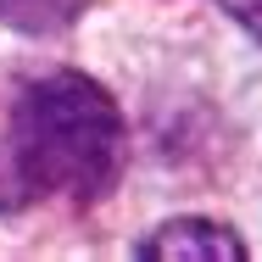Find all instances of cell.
<instances>
[{
    "mask_svg": "<svg viewBox=\"0 0 262 262\" xmlns=\"http://www.w3.org/2000/svg\"><path fill=\"white\" fill-rule=\"evenodd\" d=\"M11 151L28 190L101 201L117 184L128 157L123 112L95 78L84 73H45L34 78L11 112Z\"/></svg>",
    "mask_w": 262,
    "mask_h": 262,
    "instance_id": "1",
    "label": "cell"
},
{
    "mask_svg": "<svg viewBox=\"0 0 262 262\" xmlns=\"http://www.w3.org/2000/svg\"><path fill=\"white\" fill-rule=\"evenodd\" d=\"M134 257L140 262H184V257H195V262H246V246H240L234 229H223L212 217H173V223L151 229L134 246Z\"/></svg>",
    "mask_w": 262,
    "mask_h": 262,
    "instance_id": "2",
    "label": "cell"
},
{
    "mask_svg": "<svg viewBox=\"0 0 262 262\" xmlns=\"http://www.w3.org/2000/svg\"><path fill=\"white\" fill-rule=\"evenodd\" d=\"M84 11V0H0V17L23 34H56Z\"/></svg>",
    "mask_w": 262,
    "mask_h": 262,
    "instance_id": "3",
    "label": "cell"
},
{
    "mask_svg": "<svg viewBox=\"0 0 262 262\" xmlns=\"http://www.w3.org/2000/svg\"><path fill=\"white\" fill-rule=\"evenodd\" d=\"M217 6H223V11L251 34V39H262V0H217Z\"/></svg>",
    "mask_w": 262,
    "mask_h": 262,
    "instance_id": "4",
    "label": "cell"
}]
</instances>
